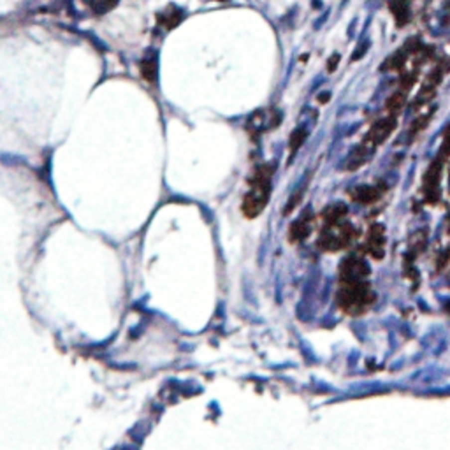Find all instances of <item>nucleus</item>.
Instances as JSON below:
<instances>
[{
	"instance_id": "7ed1b4c3",
	"label": "nucleus",
	"mask_w": 450,
	"mask_h": 450,
	"mask_svg": "<svg viewBox=\"0 0 450 450\" xmlns=\"http://www.w3.org/2000/svg\"><path fill=\"white\" fill-rule=\"evenodd\" d=\"M141 71L145 79L148 81H155L156 79V58L155 56H146L141 63Z\"/></svg>"
},
{
	"instance_id": "39448f33",
	"label": "nucleus",
	"mask_w": 450,
	"mask_h": 450,
	"mask_svg": "<svg viewBox=\"0 0 450 450\" xmlns=\"http://www.w3.org/2000/svg\"><path fill=\"white\" fill-rule=\"evenodd\" d=\"M355 201H361V202H371V201H375L376 197H378V194H376V190L375 188H364V186H362V188H359V190H355Z\"/></svg>"
},
{
	"instance_id": "20e7f679",
	"label": "nucleus",
	"mask_w": 450,
	"mask_h": 450,
	"mask_svg": "<svg viewBox=\"0 0 450 450\" xmlns=\"http://www.w3.org/2000/svg\"><path fill=\"white\" fill-rule=\"evenodd\" d=\"M308 232H309V227H308V223H306V220H299V222H296L291 229L292 241H301V239H304L306 236H308Z\"/></svg>"
},
{
	"instance_id": "f03ea898",
	"label": "nucleus",
	"mask_w": 450,
	"mask_h": 450,
	"mask_svg": "<svg viewBox=\"0 0 450 450\" xmlns=\"http://www.w3.org/2000/svg\"><path fill=\"white\" fill-rule=\"evenodd\" d=\"M392 127H394V122H391V120H389V122L378 123V125H376L375 129H373V131H371V134H369L368 141H373V143H375V145L382 143L383 139H385L389 134H391Z\"/></svg>"
},
{
	"instance_id": "6e6552de",
	"label": "nucleus",
	"mask_w": 450,
	"mask_h": 450,
	"mask_svg": "<svg viewBox=\"0 0 450 450\" xmlns=\"http://www.w3.org/2000/svg\"><path fill=\"white\" fill-rule=\"evenodd\" d=\"M346 2H348V0H341V5H345V4H346Z\"/></svg>"
},
{
	"instance_id": "423d86ee",
	"label": "nucleus",
	"mask_w": 450,
	"mask_h": 450,
	"mask_svg": "<svg viewBox=\"0 0 450 450\" xmlns=\"http://www.w3.org/2000/svg\"><path fill=\"white\" fill-rule=\"evenodd\" d=\"M304 139H306V131H302V129L296 131L294 134H292V138H291V150L292 151H298V148L302 145V143H304Z\"/></svg>"
},
{
	"instance_id": "0eeeda50",
	"label": "nucleus",
	"mask_w": 450,
	"mask_h": 450,
	"mask_svg": "<svg viewBox=\"0 0 450 450\" xmlns=\"http://www.w3.org/2000/svg\"><path fill=\"white\" fill-rule=\"evenodd\" d=\"M339 62V55H332V60L329 62V71L332 72V69H334V63Z\"/></svg>"
},
{
	"instance_id": "f257e3e1",
	"label": "nucleus",
	"mask_w": 450,
	"mask_h": 450,
	"mask_svg": "<svg viewBox=\"0 0 450 450\" xmlns=\"http://www.w3.org/2000/svg\"><path fill=\"white\" fill-rule=\"evenodd\" d=\"M271 171L268 167H262L255 172V176L250 181V192L243 199V213L246 218H255L261 215L269 201V190H271Z\"/></svg>"
}]
</instances>
